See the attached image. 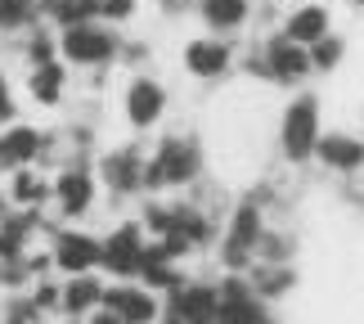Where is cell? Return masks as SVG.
<instances>
[{"label": "cell", "mask_w": 364, "mask_h": 324, "mask_svg": "<svg viewBox=\"0 0 364 324\" xmlns=\"http://www.w3.org/2000/svg\"><path fill=\"white\" fill-rule=\"evenodd\" d=\"M113 275H139V266H144V230H139L135 221L117 225L113 234L104 239V261Z\"/></svg>", "instance_id": "11"}, {"label": "cell", "mask_w": 364, "mask_h": 324, "mask_svg": "<svg viewBox=\"0 0 364 324\" xmlns=\"http://www.w3.org/2000/svg\"><path fill=\"white\" fill-rule=\"evenodd\" d=\"M14 117H18V104H14V90H9L5 73H0V126H9Z\"/></svg>", "instance_id": "28"}, {"label": "cell", "mask_w": 364, "mask_h": 324, "mask_svg": "<svg viewBox=\"0 0 364 324\" xmlns=\"http://www.w3.org/2000/svg\"><path fill=\"white\" fill-rule=\"evenodd\" d=\"M5 324H41V306L32 298H18L5 306Z\"/></svg>", "instance_id": "27"}, {"label": "cell", "mask_w": 364, "mask_h": 324, "mask_svg": "<svg viewBox=\"0 0 364 324\" xmlns=\"http://www.w3.org/2000/svg\"><path fill=\"white\" fill-rule=\"evenodd\" d=\"M185 68L198 81H220L234 68V46L220 41V36H198V41L185 46Z\"/></svg>", "instance_id": "12"}, {"label": "cell", "mask_w": 364, "mask_h": 324, "mask_svg": "<svg viewBox=\"0 0 364 324\" xmlns=\"http://www.w3.org/2000/svg\"><path fill=\"white\" fill-rule=\"evenodd\" d=\"M324 135V117H319V100L315 95H292L284 104V117H279V153L301 167L315 158V145Z\"/></svg>", "instance_id": "3"}, {"label": "cell", "mask_w": 364, "mask_h": 324, "mask_svg": "<svg viewBox=\"0 0 364 324\" xmlns=\"http://www.w3.org/2000/svg\"><path fill=\"white\" fill-rule=\"evenodd\" d=\"M54 199H59V212L73 221V216H86L90 203H95V176L86 172V167H73L68 162L59 180H54Z\"/></svg>", "instance_id": "15"}, {"label": "cell", "mask_w": 364, "mask_h": 324, "mask_svg": "<svg viewBox=\"0 0 364 324\" xmlns=\"http://www.w3.org/2000/svg\"><path fill=\"white\" fill-rule=\"evenodd\" d=\"M27 90H32V100H36V104L54 108V104L63 100V90H68V73H63V63H59V59L32 63V77H27Z\"/></svg>", "instance_id": "18"}, {"label": "cell", "mask_w": 364, "mask_h": 324, "mask_svg": "<svg viewBox=\"0 0 364 324\" xmlns=\"http://www.w3.org/2000/svg\"><path fill=\"white\" fill-rule=\"evenodd\" d=\"M59 54L77 68H108L122 54V36L104 23H73L59 32Z\"/></svg>", "instance_id": "4"}, {"label": "cell", "mask_w": 364, "mask_h": 324, "mask_svg": "<svg viewBox=\"0 0 364 324\" xmlns=\"http://www.w3.org/2000/svg\"><path fill=\"white\" fill-rule=\"evenodd\" d=\"M198 14L216 36H230L252 19V0H198Z\"/></svg>", "instance_id": "17"}, {"label": "cell", "mask_w": 364, "mask_h": 324, "mask_svg": "<svg viewBox=\"0 0 364 324\" xmlns=\"http://www.w3.org/2000/svg\"><path fill=\"white\" fill-rule=\"evenodd\" d=\"M90 9H95V19H104V23H126L135 14V0H90Z\"/></svg>", "instance_id": "25"}, {"label": "cell", "mask_w": 364, "mask_h": 324, "mask_svg": "<svg viewBox=\"0 0 364 324\" xmlns=\"http://www.w3.org/2000/svg\"><path fill=\"white\" fill-rule=\"evenodd\" d=\"M279 32L292 36L297 46L311 50L319 36H328V32H333V9H328V5H319V0H301V5H292V9L284 14Z\"/></svg>", "instance_id": "13"}, {"label": "cell", "mask_w": 364, "mask_h": 324, "mask_svg": "<svg viewBox=\"0 0 364 324\" xmlns=\"http://www.w3.org/2000/svg\"><path fill=\"white\" fill-rule=\"evenodd\" d=\"M41 14H46V5H41V0H0V32H5V36L32 32Z\"/></svg>", "instance_id": "23"}, {"label": "cell", "mask_w": 364, "mask_h": 324, "mask_svg": "<svg viewBox=\"0 0 364 324\" xmlns=\"http://www.w3.org/2000/svg\"><path fill=\"white\" fill-rule=\"evenodd\" d=\"M126 122L135 126V131H149V126H158L162 122V113H166V90H162V81H153V77H131V86H126Z\"/></svg>", "instance_id": "9"}, {"label": "cell", "mask_w": 364, "mask_h": 324, "mask_svg": "<svg viewBox=\"0 0 364 324\" xmlns=\"http://www.w3.org/2000/svg\"><path fill=\"white\" fill-rule=\"evenodd\" d=\"M50 257L68 275H86V271H95V266L104 261V244L95 234H81V230H59V234H54V252H50Z\"/></svg>", "instance_id": "10"}, {"label": "cell", "mask_w": 364, "mask_h": 324, "mask_svg": "<svg viewBox=\"0 0 364 324\" xmlns=\"http://www.w3.org/2000/svg\"><path fill=\"white\" fill-rule=\"evenodd\" d=\"M292 284H297V275H292V266H284V261L252 266V293H257V298H284V293H292Z\"/></svg>", "instance_id": "20"}, {"label": "cell", "mask_w": 364, "mask_h": 324, "mask_svg": "<svg viewBox=\"0 0 364 324\" xmlns=\"http://www.w3.org/2000/svg\"><path fill=\"white\" fill-rule=\"evenodd\" d=\"M32 302L41 306V311H50V306H63V288H54V284H36Z\"/></svg>", "instance_id": "29"}, {"label": "cell", "mask_w": 364, "mask_h": 324, "mask_svg": "<svg viewBox=\"0 0 364 324\" xmlns=\"http://www.w3.org/2000/svg\"><path fill=\"white\" fill-rule=\"evenodd\" d=\"M100 298H104V288H100V279H90V271H86V275H73V279L63 284V311H68V315L95 311V306H100Z\"/></svg>", "instance_id": "21"}, {"label": "cell", "mask_w": 364, "mask_h": 324, "mask_svg": "<svg viewBox=\"0 0 364 324\" xmlns=\"http://www.w3.org/2000/svg\"><path fill=\"white\" fill-rule=\"evenodd\" d=\"M346 59V36L342 32H328V36H319L315 46H311V63H315V77H328V73H338Z\"/></svg>", "instance_id": "24"}, {"label": "cell", "mask_w": 364, "mask_h": 324, "mask_svg": "<svg viewBox=\"0 0 364 324\" xmlns=\"http://www.w3.org/2000/svg\"><path fill=\"white\" fill-rule=\"evenodd\" d=\"M261 234H265V212L257 199H243L230 216V230L220 239V261L230 271H247L257 261V248H261Z\"/></svg>", "instance_id": "5"}, {"label": "cell", "mask_w": 364, "mask_h": 324, "mask_svg": "<svg viewBox=\"0 0 364 324\" xmlns=\"http://www.w3.org/2000/svg\"><path fill=\"white\" fill-rule=\"evenodd\" d=\"M100 306L117 311L122 324H153V320H158V302H153V293H149V288H131V284L104 288Z\"/></svg>", "instance_id": "16"}, {"label": "cell", "mask_w": 364, "mask_h": 324, "mask_svg": "<svg viewBox=\"0 0 364 324\" xmlns=\"http://www.w3.org/2000/svg\"><path fill=\"white\" fill-rule=\"evenodd\" d=\"M41 5H46V9H50V5H59V0H41Z\"/></svg>", "instance_id": "32"}, {"label": "cell", "mask_w": 364, "mask_h": 324, "mask_svg": "<svg viewBox=\"0 0 364 324\" xmlns=\"http://www.w3.org/2000/svg\"><path fill=\"white\" fill-rule=\"evenodd\" d=\"M247 73L261 81H279V86H301V81L315 77V63H311L306 46H297L284 32H270L261 41V50L247 54Z\"/></svg>", "instance_id": "1"}, {"label": "cell", "mask_w": 364, "mask_h": 324, "mask_svg": "<svg viewBox=\"0 0 364 324\" xmlns=\"http://www.w3.org/2000/svg\"><path fill=\"white\" fill-rule=\"evenodd\" d=\"M41 145L46 135L36 126H23V122H9L0 131V172H18V167H32L41 158Z\"/></svg>", "instance_id": "14"}, {"label": "cell", "mask_w": 364, "mask_h": 324, "mask_svg": "<svg viewBox=\"0 0 364 324\" xmlns=\"http://www.w3.org/2000/svg\"><path fill=\"white\" fill-rule=\"evenodd\" d=\"M54 194V185L41 172H32V167H18V172H9V203L14 207H41Z\"/></svg>", "instance_id": "19"}, {"label": "cell", "mask_w": 364, "mask_h": 324, "mask_svg": "<svg viewBox=\"0 0 364 324\" xmlns=\"http://www.w3.org/2000/svg\"><path fill=\"white\" fill-rule=\"evenodd\" d=\"M144 149L139 145H122V149H108L104 158H100V180L113 194H135V189H144Z\"/></svg>", "instance_id": "8"}, {"label": "cell", "mask_w": 364, "mask_h": 324, "mask_svg": "<svg viewBox=\"0 0 364 324\" xmlns=\"http://www.w3.org/2000/svg\"><path fill=\"white\" fill-rule=\"evenodd\" d=\"M351 5H355V9H360V14H364V0H351Z\"/></svg>", "instance_id": "31"}, {"label": "cell", "mask_w": 364, "mask_h": 324, "mask_svg": "<svg viewBox=\"0 0 364 324\" xmlns=\"http://www.w3.org/2000/svg\"><path fill=\"white\" fill-rule=\"evenodd\" d=\"M203 176V149L193 135H166L144 167V189H185Z\"/></svg>", "instance_id": "2"}, {"label": "cell", "mask_w": 364, "mask_h": 324, "mask_svg": "<svg viewBox=\"0 0 364 324\" xmlns=\"http://www.w3.org/2000/svg\"><path fill=\"white\" fill-rule=\"evenodd\" d=\"M216 324H274V320L261 306L257 293H243V298H225V302H220Z\"/></svg>", "instance_id": "22"}, {"label": "cell", "mask_w": 364, "mask_h": 324, "mask_svg": "<svg viewBox=\"0 0 364 324\" xmlns=\"http://www.w3.org/2000/svg\"><path fill=\"white\" fill-rule=\"evenodd\" d=\"M59 54V36H50V32H32L27 36V63H46Z\"/></svg>", "instance_id": "26"}, {"label": "cell", "mask_w": 364, "mask_h": 324, "mask_svg": "<svg viewBox=\"0 0 364 324\" xmlns=\"http://www.w3.org/2000/svg\"><path fill=\"white\" fill-rule=\"evenodd\" d=\"M220 293L212 284H180L166 293V315L162 324H216Z\"/></svg>", "instance_id": "6"}, {"label": "cell", "mask_w": 364, "mask_h": 324, "mask_svg": "<svg viewBox=\"0 0 364 324\" xmlns=\"http://www.w3.org/2000/svg\"><path fill=\"white\" fill-rule=\"evenodd\" d=\"M315 162L324 167V172L342 176V180L360 176L364 172V135H355V131H324L319 145H315Z\"/></svg>", "instance_id": "7"}, {"label": "cell", "mask_w": 364, "mask_h": 324, "mask_svg": "<svg viewBox=\"0 0 364 324\" xmlns=\"http://www.w3.org/2000/svg\"><path fill=\"white\" fill-rule=\"evenodd\" d=\"M90 324H122V320H117V311H108V306H104V311L90 315Z\"/></svg>", "instance_id": "30"}]
</instances>
